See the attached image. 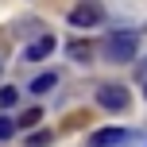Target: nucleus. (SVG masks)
I'll use <instances>...</instances> for the list:
<instances>
[{
	"instance_id": "nucleus-3",
	"label": "nucleus",
	"mask_w": 147,
	"mask_h": 147,
	"mask_svg": "<svg viewBox=\"0 0 147 147\" xmlns=\"http://www.w3.org/2000/svg\"><path fill=\"white\" fill-rule=\"evenodd\" d=\"M101 16H105L101 4H78V8L70 12V23H74V27H97Z\"/></svg>"
},
{
	"instance_id": "nucleus-1",
	"label": "nucleus",
	"mask_w": 147,
	"mask_h": 147,
	"mask_svg": "<svg viewBox=\"0 0 147 147\" xmlns=\"http://www.w3.org/2000/svg\"><path fill=\"white\" fill-rule=\"evenodd\" d=\"M136 43H140V39H136V31H116V35H109L105 39V58L109 62H128V58H136Z\"/></svg>"
},
{
	"instance_id": "nucleus-7",
	"label": "nucleus",
	"mask_w": 147,
	"mask_h": 147,
	"mask_svg": "<svg viewBox=\"0 0 147 147\" xmlns=\"http://www.w3.org/2000/svg\"><path fill=\"white\" fill-rule=\"evenodd\" d=\"M39 120H43V109H39V105H35V109H27V112H20V120H16V124H20V128H35Z\"/></svg>"
},
{
	"instance_id": "nucleus-10",
	"label": "nucleus",
	"mask_w": 147,
	"mask_h": 147,
	"mask_svg": "<svg viewBox=\"0 0 147 147\" xmlns=\"http://www.w3.org/2000/svg\"><path fill=\"white\" fill-rule=\"evenodd\" d=\"M12 132H16V120L0 116V140H12Z\"/></svg>"
},
{
	"instance_id": "nucleus-6",
	"label": "nucleus",
	"mask_w": 147,
	"mask_h": 147,
	"mask_svg": "<svg viewBox=\"0 0 147 147\" xmlns=\"http://www.w3.org/2000/svg\"><path fill=\"white\" fill-rule=\"evenodd\" d=\"M54 85H58V74H39V78L31 81V93H51Z\"/></svg>"
},
{
	"instance_id": "nucleus-5",
	"label": "nucleus",
	"mask_w": 147,
	"mask_h": 147,
	"mask_svg": "<svg viewBox=\"0 0 147 147\" xmlns=\"http://www.w3.org/2000/svg\"><path fill=\"white\" fill-rule=\"evenodd\" d=\"M51 51H54V39H51V35H43L39 43H31V47H27L23 54H27V62H39V58H47Z\"/></svg>"
},
{
	"instance_id": "nucleus-9",
	"label": "nucleus",
	"mask_w": 147,
	"mask_h": 147,
	"mask_svg": "<svg viewBox=\"0 0 147 147\" xmlns=\"http://www.w3.org/2000/svg\"><path fill=\"white\" fill-rule=\"evenodd\" d=\"M70 54H74L78 62H89V54H93V51H89L85 43H70Z\"/></svg>"
},
{
	"instance_id": "nucleus-11",
	"label": "nucleus",
	"mask_w": 147,
	"mask_h": 147,
	"mask_svg": "<svg viewBox=\"0 0 147 147\" xmlns=\"http://www.w3.org/2000/svg\"><path fill=\"white\" fill-rule=\"evenodd\" d=\"M27 143H31V147H35V143H39V147H43V143H51V132H47V128H39L35 136H27Z\"/></svg>"
},
{
	"instance_id": "nucleus-2",
	"label": "nucleus",
	"mask_w": 147,
	"mask_h": 147,
	"mask_svg": "<svg viewBox=\"0 0 147 147\" xmlns=\"http://www.w3.org/2000/svg\"><path fill=\"white\" fill-rule=\"evenodd\" d=\"M97 105L109 109V112H124L132 105V93L124 85H97Z\"/></svg>"
},
{
	"instance_id": "nucleus-8",
	"label": "nucleus",
	"mask_w": 147,
	"mask_h": 147,
	"mask_svg": "<svg viewBox=\"0 0 147 147\" xmlns=\"http://www.w3.org/2000/svg\"><path fill=\"white\" fill-rule=\"evenodd\" d=\"M16 97H20V93H16L12 85H0V109H8V105H16Z\"/></svg>"
},
{
	"instance_id": "nucleus-12",
	"label": "nucleus",
	"mask_w": 147,
	"mask_h": 147,
	"mask_svg": "<svg viewBox=\"0 0 147 147\" xmlns=\"http://www.w3.org/2000/svg\"><path fill=\"white\" fill-rule=\"evenodd\" d=\"M143 97H147V85H143Z\"/></svg>"
},
{
	"instance_id": "nucleus-4",
	"label": "nucleus",
	"mask_w": 147,
	"mask_h": 147,
	"mask_svg": "<svg viewBox=\"0 0 147 147\" xmlns=\"http://www.w3.org/2000/svg\"><path fill=\"white\" fill-rule=\"evenodd\" d=\"M124 140H128L124 128H97L93 132V147H120Z\"/></svg>"
}]
</instances>
